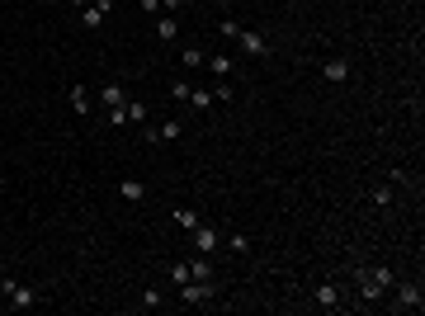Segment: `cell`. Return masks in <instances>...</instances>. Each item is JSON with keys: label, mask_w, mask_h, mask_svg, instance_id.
I'll use <instances>...</instances> for the list:
<instances>
[{"label": "cell", "mask_w": 425, "mask_h": 316, "mask_svg": "<svg viewBox=\"0 0 425 316\" xmlns=\"http://www.w3.org/2000/svg\"><path fill=\"white\" fill-rule=\"evenodd\" d=\"M33 302H38V288L24 284V279H0V312H29Z\"/></svg>", "instance_id": "1"}, {"label": "cell", "mask_w": 425, "mask_h": 316, "mask_svg": "<svg viewBox=\"0 0 425 316\" xmlns=\"http://www.w3.org/2000/svg\"><path fill=\"white\" fill-rule=\"evenodd\" d=\"M388 298H393V307H397V312H421V307H425L421 279H397V284H393V293H388Z\"/></svg>", "instance_id": "2"}, {"label": "cell", "mask_w": 425, "mask_h": 316, "mask_svg": "<svg viewBox=\"0 0 425 316\" xmlns=\"http://www.w3.org/2000/svg\"><path fill=\"white\" fill-rule=\"evenodd\" d=\"M218 293H222L218 279H189V284H180V302L185 307H208Z\"/></svg>", "instance_id": "3"}, {"label": "cell", "mask_w": 425, "mask_h": 316, "mask_svg": "<svg viewBox=\"0 0 425 316\" xmlns=\"http://www.w3.org/2000/svg\"><path fill=\"white\" fill-rule=\"evenodd\" d=\"M180 132H185V123L180 118H166V123H142V137H147V146H166V142H180Z\"/></svg>", "instance_id": "4"}, {"label": "cell", "mask_w": 425, "mask_h": 316, "mask_svg": "<svg viewBox=\"0 0 425 316\" xmlns=\"http://www.w3.org/2000/svg\"><path fill=\"white\" fill-rule=\"evenodd\" d=\"M76 15H80V29L99 33L104 24H109V15H113V0H90L85 10H76Z\"/></svg>", "instance_id": "5"}, {"label": "cell", "mask_w": 425, "mask_h": 316, "mask_svg": "<svg viewBox=\"0 0 425 316\" xmlns=\"http://www.w3.org/2000/svg\"><path fill=\"white\" fill-rule=\"evenodd\" d=\"M189 241H194V251H199V255H218L222 251V232H218V227H208V222L189 227Z\"/></svg>", "instance_id": "6"}, {"label": "cell", "mask_w": 425, "mask_h": 316, "mask_svg": "<svg viewBox=\"0 0 425 316\" xmlns=\"http://www.w3.org/2000/svg\"><path fill=\"white\" fill-rule=\"evenodd\" d=\"M232 43L246 52V57H269V52H274V48H269V38H265V33H255V29H241Z\"/></svg>", "instance_id": "7"}, {"label": "cell", "mask_w": 425, "mask_h": 316, "mask_svg": "<svg viewBox=\"0 0 425 316\" xmlns=\"http://www.w3.org/2000/svg\"><path fill=\"white\" fill-rule=\"evenodd\" d=\"M355 279H359V298H364V307H378V302H388V293L374 284V274H369V265H359L355 269Z\"/></svg>", "instance_id": "8"}, {"label": "cell", "mask_w": 425, "mask_h": 316, "mask_svg": "<svg viewBox=\"0 0 425 316\" xmlns=\"http://www.w3.org/2000/svg\"><path fill=\"white\" fill-rule=\"evenodd\" d=\"M350 76H355V66H350L345 57H326V62H321V80H326V85H345Z\"/></svg>", "instance_id": "9"}, {"label": "cell", "mask_w": 425, "mask_h": 316, "mask_svg": "<svg viewBox=\"0 0 425 316\" xmlns=\"http://www.w3.org/2000/svg\"><path fill=\"white\" fill-rule=\"evenodd\" d=\"M99 104H104V109H123L128 104V85L123 80H104V85H99Z\"/></svg>", "instance_id": "10"}, {"label": "cell", "mask_w": 425, "mask_h": 316, "mask_svg": "<svg viewBox=\"0 0 425 316\" xmlns=\"http://www.w3.org/2000/svg\"><path fill=\"white\" fill-rule=\"evenodd\" d=\"M113 189H118V198H123V203H147V194H152L142 179H133V175H128V179H118Z\"/></svg>", "instance_id": "11"}, {"label": "cell", "mask_w": 425, "mask_h": 316, "mask_svg": "<svg viewBox=\"0 0 425 316\" xmlns=\"http://www.w3.org/2000/svg\"><path fill=\"white\" fill-rule=\"evenodd\" d=\"M312 302L316 307H321V312H335V307H340V284H316V293H312Z\"/></svg>", "instance_id": "12"}, {"label": "cell", "mask_w": 425, "mask_h": 316, "mask_svg": "<svg viewBox=\"0 0 425 316\" xmlns=\"http://www.w3.org/2000/svg\"><path fill=\"white\" fill-rule=\"evenodd\" d=\"M123 123H152V109H147V104H142L137 95H128V104H123Z\"/></svg>", "instance_id": "13"}, {"label": "cell", "mask_w": 425, "mask_h": 316, "mask_svg": "<svg viewBox=\"0 0 425 316\" xmlns=\"http://www.w3.org/2000/svg\"><path fill=\"white\" fill-rule=\"evenodd\" d=\"M204 71H213V76H236V62L227 57V52H208Z\"/></svg>", "instance_id": "14"}, {"label": "cell", "mask_w": 425, "mask_h": 316, "mask_svg": "<svg viewBox=\"0 0 425 316\" xmlns=\"http://www.w3.org/2000/svg\"><path fill=\"white\" fill-rule=\"evenodd\" d=\"M156 38L161 43H175L180 38V15H156Z\"/></svg>", "instance_id": "15"}, {"label": "cell", "mask_w": 425, "mask_h": 316, "mask_svg": "<svg viewBox=\"0 0 425 316\" xmlns=\"http://www.w3.org/2000/svg\"><path fill=\"white\" fill-rule=\"evenodd\" d=\"M66 99H71V109H76V113H94V99H90V90H85V85H71V90H66Z\"/></svg>", "instance_id": "16"}, {"label": "cell", "mask_w": 425, "mask_h": 316, "mask_svg": "<svg viewBox=\"0 0 425 316\" xmlns=\"http://www.w3.org/2000/svg\"><path fill=\"white\" fill-rule=\"evenodd\" d=\"M189 279H218V269H213V255H199V260H189Z\"/></svg>", "instance_id": "17"}, {"label": "cell", "mask_w": 425, "mask_h": 316, "mask_svg": "<svg viewBox=\"0 0 425 316\" xmlns=\"http://www.w3.org/2000/svg\"><path fill=\"white\" fill-rule=\"evenodd\" d=\"M180 62H185L189 71H204V62H208V52H204V48H194V43H189V48H180Z\"/></svg>", "instance_id": "18"}, {"label": "cell", "mask_w": 425, "mask_h": 316, "mask_svg": "<svg viewBox=\"0 0 425 316\" xmlns=\"http://www.w3.org/2000/svg\"><path fill=\"white\" fill-rule=\"evenodd\" d=\"M185 104H189V109H199V113H204V109H213L218 99H213V90H199V85H194V90H189V99H185Z\"/></svg>", "instance_id": "19"}, {"label": "cell", "mask_w": 425, "mask_h": 316, "mask_svg": "<svg viewBox=\"0 0 425 316\" xmlns=\"http://www.w3.org/2000/svg\"><path fill=\"white\" fill-rule=\"evenodd\" d=\"M222 246H227V251H236V255H246V251H251V236H241V232H232V236H227V232H222Z\"/></svg>", "instance_id": "20"}, {"label": "cell", "mask_w": 425, "mask_h": 316, "mask_svg": "<svg viewBox=\"0 0 425 316\" xmlns=\"http://www.w3.org/2000/svg\"><path fill=\"white\" fill-rule=\"evenodd\" d=\"M171 217L180 222L185 232H189V227H199V222H204V217H199V213H194V208H171Z\"/></svg>", "instance_id": "21"}, {"label": "cell", "mask_w": 425, "mask_h": 316, "mask_svg": "<svg viewBox=\"0 0 425 316\" xmlns=\"http://www.w3.org/2000/svg\"><path fill=\"white\" fill-rule=\"evenodd\" d=\"M142 307H147V312H156V307H166V293H161V288L152 284L147 293H142Z\"/></svg>", "instance_id": "22"}, {"label": "cell", "mask_w": 425, "mask_h": 316, "mask_svg": "<svg viewBox=\"0 0 425 316\" xmlns=\"http://www.w3.org/2000/svg\"><path fill=\"white\" fill-rule=\"evenodd\" d=\"M369 203H374V208H388V203H393V189H388V184H374V189H369Z\"/></svg>", "instance_id": "23"}, {"label": "cell", "mask_w": 425, "mask_h": 316, "mask_svg": "<svg viewBox=\"0 0 425 316\" xmlns=\"http://www.w3.org/2000/svg\"><path fill=\"white\" fill-rule=\"evenodd\" d=\"M166 279H171L175 288H180V284H189V265H166Z\"/></svg>", "instance_id": "24"}, {"label": "cell", "mask_w": 425, "mask_h": 316, "mask_svg": "<svg viewBox=\"0 0 425 316\" xmlns=\"http://www.w3.org/2000/svg\"><path fill=\"white\" fill-rule=\"evenodd\" d=\"M241 29H246L241 19H222V24H218V33H222V38H227V43H232V38H236V33H241Z\"/></svg>", "instance_id": "25"}, {"label": "cell", "mask_w": 425, "mask_h": 316, "mask_svg": "<svg viewBox=\"0 0 425 316\" xmlns=\"http://www.w3.org/2000/svg\"><path fill=\"white\" fill-rule=\"evenodd\" d=\"M208 90H213V99H227V104H232V99H236L232 80H218V85H208Z\"/></svg>", "instance_id": "26"}, {"label": "cell", "mask_w": 425, "mask_h": 316, "mask_svg": "<svg viewBox=\"0 0 425 316\" xmlns=\"http://www.w3.org/2000/svg\"><path fill=\"white\" fill-rule=\"evenodd\" d=\"M393 184H402V189H421V179L411 170H393Z\"/></svg>", "instance_id": "27"}, {"label": "cell", "mask_w": 425, "mask_h": 316, "mask_svg": "<svg viewBox=\"0 0 425 316\" xmlns=\"http://www.w3.org/2000/svg\"><path fill=\"white\" fill-rule=\"evenodd\" d=\"M137 10L147 19H156V15H166V5H161V0H137Z\"/></svg>", "instance_id": "28"}, {"label": "cell", "mask_w": 425, "mask_h": 316, "mask_svg": "<svg viewBox=\"0 0 425 316\" xmlns=\"http://www.w3.org/2000/svg\"><path fill=\"white\" fill-rule=\"evenodd\" d=\"M189 90H194L189 80H175V85H171V99H180V104H185V99H189Z\"/></svg>", "instance_id": "29"}, {"label": "cell", "mask_w": 425, "mask_h": 316, "mask_svg": "<svg viewBox=\"0 0 425 316\" xmlns=\"http://www.w3.org/2000/svg\"><path fill=\"white\" fill-rule=\"evenodd\" d=\"M66 5H71V10H85V5H90V0H66Z\"/></svg>", "instance_id": "30"}]
</instances>
